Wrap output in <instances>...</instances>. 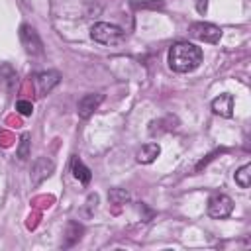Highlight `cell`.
Returning a JSON list of instances; mask_svg holds the SVG:
<instances>
[{"mask_svg":"<svg viewBox=\"0 0 251 251\" xmlns=\"http://www.w3.org/2000/svg\"><path fill=\"white\" fill-rule=\"evenodd\" d=\"M212 112L222 116V118H231L233 116V96L231 94H220L212 100Z\"/></svg>","mask_w":251,"mask_h":251,"instance_id":"9c48e42d","label":"cell"},{"mask_svg":"<svg viewBox=\"0 0 251 251\" xmlns=\"http://www.w3.org/2000/svg\"><path fill=\"white\" fill-rule=\"evenodd\" d=\"M29 151H31L29 133H22V137H20V145H18V151H16L18 159H20V161H25V159L29 157Z\"/></svg>","mask_w":251,"mask_h":251,"instance_id":"9a60e30c","label":"cell"},{"mask_svg":"<svg viewBox=\"0 0 251 251\" xmlns=\"http://www.w3.org/2000/svg\"><path fill=\"white\" fill-rule=\"evenodd\" d=\"M71 169H73V175H75L76 180H80L82 184H88V182H90L92 173H90L88 167H84V163H82L76 155H73V159H71Z\"/></svg>","mask_w":251,"mask_h":251,"instance_id":"8fae6325","label":"cell"},{"mask_svg":"<svg viewBox=\"0 0 251 251\" xmlns=\"http://www.w3.org/2000/svg\"><path fill=\"white\" fill-rule=\"evenodd\" d=\"M53 171H55V163L47 157H39L31 167V184H35V186L41 184L45 178L51 176Z\"/></svg>","mask_w":251,"mask_h":251,"instance_id":"ba28073f","label":"cell"},{"mask_svg":"<svg viewBox=\"0 0 251 251\" xmlns=\"http://www.w3.org/2000/svg\"><path fill=\"white\" fill-rule=\"evenodd\" d=\"M173 124H176V118H173V116H167V118H163V120H155V122H151L149 124V135H161V133H165V131H171V129H175L176 126H173Z\"/></svg>","mask_w":251,"mask_h":251,"instance_id":"7c38bea8","label":"cell"},{"mask_svg":"<svg viewBox=\"0 0 251 251\" xmlns=\"http://www.w3.org/2000/svg\"><path fill=\"white\" fill-rule=\"evenodd\" d=\"M169 67L175 73H192L202 63V49L190 41H176L169 49Z\"/></svg>","mask_w":251,"mask_h":251,"instance_id":"6da1fadb","label":"cell"},{"mask_svg":"<svg viewBox=\"0 0 251 251\" xmlns=\"http://www.w3.org/2000/svg\"><path fill=\"white\" fill-rule=\"evenodd\" d=\"M194 6H196V12L202 16L208 12V0H194Z\"/></svg>","mask_w":251,"mask_h":251,"instance_id":"d6986e66","label":"cell"},{"mask_svg":"<svg viewBox=\"0 0 251 251\" xmlns=\"http://www.w3.org/2000/svg\"><path fill=\"white\" fill-rule=\"evenodd\" d=\"M90 37L102 45H118L126 39V31L120 25H114L108 22H98L90 27Z\"/></svg>","mask_w":251,"mask_h":251,"instance_id":"7a4b0ae2","label":"cell"},{"mask_svg":"<svg viewBox=\"0 0 251 251\" xmlns=\"http://www.w3.org/2000/svg\"><path fill=\"white\" fill-rule=\"evenodd\" d=\"M102 100H104V94H100V92H92V94L82 96V98L78 100V104H76V114H78V118H80V120H88V118L98 110V106L102 104Z\"/></svg>","mask_w":251,"mask_h":251,"instance_id":"8992f818","label":"cell"},{"mask_svg":"<svg viewBox=\"0 0 251 251\" xmlns=\"http://www.w3.org/2000/svg\"><path fill=\"white\" fill-rule=\"evenodd\" d=\"M159 153H161L159 143H145V145H141V149L137 151L135 159H137V163H141V165H149V163H153V161L159 157Z\"/></svg>","mask_w":251,"mask_h":251,"instance_id":"30bf717a","label":"cell"},{"mask_svg":"<svg viewBox=\"0 0 251 251\" xmlns=\"http://www.w3.org/2000/svg\"><path fill=\"white\" fill-rule=\"evenodd\" d=\"M235 182L241 188H249V182H251V165L249 163H245L243 167H239L235 171Z\"/></svg>","mask_w":251,"mask_h":251,"instance_id":"5bb4252c","label":"cell"},{"mask_svg":"<svg viewBox=\"0 0 251 251\" xmlns=\"http://www.w3.org/2000/svg\"><path fill=\"white\" fill-rule=\"evenodd\" d=\"M188 35L204 43H218L222 39V29L208 22H196V24H190Z\"/></svg>","mask_w":251,"mask_h":251,"instance_id":"3957f363","label":"cell"},{"mask_svg":"<svg viewBox=\"0 0 251 251\" xmlns=\"http://www.w3.org/2000/svg\"><path fill=\"white\" fill-rule=\"evenodd\" d=\"M82 226H78L76 222H69V226H67V235H65V243H63V247H73L82 235Z\"/></svg>","mask_w":251,"mask_h":251,"instance_id":"4fadbf2b","label":"cell"},{"mask_svg":"<svg viewBox=\"0 0 251 251\" xmlns=\"http://www.w3.org/2000/svg\"><path fill=\"white\" fill-rule=\"evenodd\" d=\"M96 206H98V194H88V198H86V210L82 212V216L84 218H90L94 214Z\"/></svg>","mask_w":251,"mask_h":251,"instance_id":"e0dca14e","label":"cell"},{"mask_svg":"<svg viewBox=\"0 0 251 251\" xmlns=\"http://www.w3.org/2000/svg\"><path fill=\"white\" fill-rule=\"evenodd\" d=\"M59 82H61V75L57 71H41L35 75V86H37L39 96L49 94Z\"/></svg>","mask_w":251,"mask_h":251,"instance_id":"52a82bcc","label":"cell"},{"mask_svg":"<svg viewBox=\"0 0 251 251\" xmlns=\"http://www.w3.org/2000/svg\"><path fill=\"white\" fill-rule=\"evenodd\" d=\"M108 198L112 204H126L129 200V192L126 188H112L108 192Z\"/></svg>","mask_w":251,"mask_h":251,"instance_id":"2e32d148","label":"cell"},{"mask_svg":"<svg viewBox=\"0 0 251 251\" xmlns=\"http://www.w3.org/2000/svg\"><path fill=\"white\" fill-rule=\"evenodd\" d=\"M16 110H18L22 116H31L33 104H31L29 100H18V102H16Z\"/></svg>","mask_w":251,"mask_h":251,"instance_id":"ac0fdd59","label":"cell"},{"mask_svg":"<svg viewBox=\"0 0 251 251\" xmlns=\"http://www.w3.org/2000/svg\"><path fill=\"white\" fill-rule=\"evenodd\" d=\"M208 216L216 220H224L233 212V200L227 194H212L208 198Z\"/></svg>","mask_w":251,"mask_h":251,"instance_id":"277c9868","label":"cell"},{"mask_svg":"<svg viewBox=\"0 0 251 251\" xmlns=\"http://www.w3.org/2000/svg\"><path fill=\"white\" fill-rule=\"evenodd\" d=\"M20 41L29 55H41L43 53V41H41L39 33L35 31V27H31L29 24L20 25Z\"/></svg>","mask_w":251,"mask_h":251,"instance_id":"5b68a950","label":"cell"}]
</instances>
